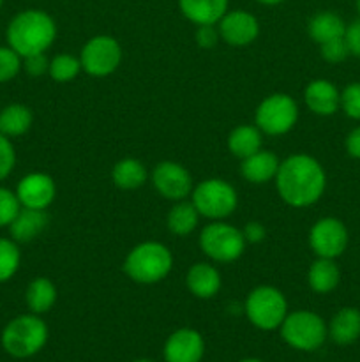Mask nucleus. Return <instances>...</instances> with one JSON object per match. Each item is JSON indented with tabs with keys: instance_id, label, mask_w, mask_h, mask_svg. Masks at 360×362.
Segmentation results:
<instances>
[{
	"instance_id": "1",
	"label": "nucleus",
	"mask_w": 360,
	"mask_h": 362,
	"mask_svg": "<svg viewBox=\"0 0 360 362\" xmlns=\"http://www.w3.org/2000/svg\"><path fill=\"white\" fill-rule=\"evenodd\" d=\"M282 202L295 209L314 205L325 193L327 173L321 163L309 154H293L282 159L274 179Z\"/></svg>"
},
{
	"instance_id": "2",
	"label": "nucleus",
	"mask_w": 360,
	"mask_h": 362,
	"mask_svg": "<svg viewBox=\"0 0 360 362\" xmlns=\"http://www.w3.org/2000/svg\"><path fill=\"white\" fill-rule=\"evenodd\" d=\"M55 37V20L48 13L39 9H27L18 13L9 21L6 30L7 46H11L21 59L35 55V53H46Z\"/></svg>"
},
{
	"instance_id": "3",
	"label": "nucleus",
	"mask_w": 360,
	"mask_h": 362,
	"mask_svg": "<svg viewBox=\"0 0 360 362\" xmlns=\"http://www.w3.org/2000/svg\"><path fill=\"white\" fill-rule=\"evenodd\" d=\"M172 269V251L155 240H147L134 246L124 260V272L140 285H155L162 281Z\"/></svg>"
},
{
	"instance_id": "4",
	"label": "nucleus",
	"mask_w": 360,
	"mask_h": 362,
	"mask_svg": "<svg viewBox=\"0 0 360 362\" xmlns=\"http://www.w3.org/2000/svg\"><path fill=\"white\" fill-rule=\"evenodd\" d=\"M48 325L41 315L28 313L13 318L2 331V349L14 359H28L44 349Z\"/></svg>"
},
{
	"instance_id": "5",
	"label": "nucleus",
	"mask_w": 360,
	"mask_h": 362,
	"mask_svg": "<svg viewBox=\"0 0 360 362\" xmlns=\"http://www.w3.org/2000/svg\"><path fill=\"white\" fill-rule=\"evenodd\" d=\"M244 311L251 324L261 331H275L288 315V300L284 293L270 285L251 290L244 303Z\"/></svg>"
},
{
	"instance_id": "6",
	"label": "nucleus",
	"mask_w": 360,
	"mask_h": 362,
	"mask_svg": "<svg viewBox=\"0 0 360 362\" xmlns=\"http://www.w3.org/2000/svg\"><path fill=\"white\" fill-rule=\"evenodd\" d=\"M191 202L201 218H207L210 221H222L235 212L239 205V194L228 180L205 179L194 186Z\"/></svg>"
},
{
	"instance_id": "7",
	"label": "nucleus",
	"mask_w": 360,
	"mask_h": 362,
	"mask_svg": "<svg viewBox=\"0 0 360 362\" xmlns=\"http://www.w3.org/2000/svg\"><path fill=\"white\" fill-rule=\"evenodd\" d=\"M281 336L292 349L300 352H314L321 349L328 338V327L314 311L300 310L286 315L281 324Z\"/></svg>"
},
{
	"instance_id": "8",
	"label": "nucleus",
	"mask_w": 360,
	"mask_h": 362,
	"mask_svg": "<svg viewBox=\"0 0 360 362\" xmlns=\"http://www.w3.org/2000/svg\"><path fill=\"white\" fill-rule=\"evenodd\" d=\"M246 237L242 230L224 221H212L201 230L200 247L205 257L217 264L239 260L246 251Z\"/></svg>"
},
{
	"instance_id": "9",
	"label": "nucleus",
	"mask_w": 360,
	"mask_h": 362,
	"mask_svg": "<svg viewBox=\"0 0 360 362\" xmlns=\"http://www.w3.org/2000/svg\"><path fill=\"white\" fill-rule=\"evenodd\" d=\"M299 120V106L288 94H270L258 105L254 124L268 136H281L289 133Z\"/></svg>"
},
{
	"instance_id": "10",
	"label": "nucleus",
	"mask_w": 360,
	"mask_h": 362,
	"mask_svg": "<svg viewBox=\"0 0 360 362\" xmlns=\"http://www.w3.org/2000/svg\"><path fill=\"white\" fill-rule=\"evenodd\" d=\"M80 62L81 69L90 76H109L122 62V46L112 35H95L85 42Z\"/></svg>"
},
{
	"instance_id": "11",
	"label": "nucleus",
	"mask_w": 360,
	"mask_h": 362,
	"mask_svg": "<svg viewBox=\"0 0 360 362\" xmlns=\"http://www.w3.org/2000/svg\"><path fill=\"white\" fill-rule=\"evenodd\" d=\"M349 243V232L344 223L337 218H321L313 225L309 232V246L320 258L341 257Z\"/></svg>"
},
{
	"instance_id": "12",
	"label": "nucleus",
	"mask_w": 360,
	"mask_h": 362,
	"mask_svg": "<svg viewBox=\"0 0 360 362\" xmlns=\"http://www.w3.org/2000/svg\"><path fill=\"white\" fill-rule=\"evenodd\" d=\"M152 184L162 198L172 202L186 200L194 189L189 170L175 161H161L152 172Z\"/></svg>"
},
{
	"instance_id": "13",
	"label": "nucleus",
	"mask_w": 360,
	"mask_h": 362,
	"mask_svg": "<svg viewBox=\"0 0 360 362\" xmlns=\"http://www.w3.org/2000/svg\"><path fill=\"white\" fill-rule=\"evenodd\" d=\"M16 197L21 207L46 211L56 197V186L53 177L42 172H32L21 177L16 186Z\"/></svg>"
},
{
	"instance_id": "14",
	"label": "nucleus",
	"mask_w": 360,
	"mask_h": 362,
	"mask_svg": "<svg viewBox=\"0 0 360 362\" xmlns=\"http://www.w3.org/2000/svg\"><path fill=\"white\" fill-rule=\"evenodd\" d=\"M219 34L229 46H247L256 41L260 34V23L256 16L247 11H228L217 23Z\"/></svg>"
},
{
	"instance_id": "15",
	"label": "nucleus",
	"mask_w": 360,
	"mask_h": 362,
	"mask_svg": "<svg viewBox=\"0 0 360 362\" xmlns=\"http://www.w3.org/2000/svg\"><path fill=\"white\" fill-rule=\"evenodd\" d=\"M162 356L166 362H201L205 356L203 336L191 327L176 329L166 339Z\"/></svg>"
},
{
	"instance_id": "16",
	"label": "nucleus",
	"mask_w": 360,
	"mask_h": 362,
	"mask_svg": "<svg viewBox=\"0 0 360 362\" xmlns=\"http://www.w3.org/2000/svg\"><path fill=\"white\" fill-rule=\"evenodd\" d=\"M304 101L307 108L320 117H330L341 106V92L332 81L318 78L313 80L304 90Z\"/></svg>"
},
{
	"instance_id": "17",
	"label": "nucleus",
	"mask_w": 360,
	"mask_h": 362,
	"mask_svg": "<svg viewBox=\"0 0 360 362\" xmlns=\"http://www.w3.org/2000/svg\"><path fill=\"white\" fill-rule=\"evenodd\" d=\"M187 290L198 299H212L222 286L221 272L208 262L194 264L186 276Z\"/></svg>"
},
{
	"instance_id": "18",
	"label": "nucleus",
	"mask_w": 360,
	"mask_h": 362,
	"mask_svg": "<svg viewBox=\"0 0 360 362\" xmlns=\"http://www.w3.org/2000/svg\"><path fill=\"white\" fill-rule=\"evenodd\" d=\"M281 161L272 151L260 148L249 158L242 159L240 173L251 184H267L275 179Z\"/></svg>"
},
{
	"instance_id": "19",
	"label": "nucleus",
	"mask_w": 360,
	"mask_h": 362,
	"mask_svg": "<svg viewBox=\"0 0 360 362\" xmlns=\"http://www.w3.org/2000/svg\"><path fill=\"white\" fill-rule=\"evenodd\" d=\"M48 226V214L46 211H37V209L21 207L16 218L13 219L7 228H9L11 239L20 243H32L35 237L41 235Z\"/></svg>"
},
{
	"instance_id": "20",
	"label": "nucleus",
	"mask_w": 360,
	"mask_h": 362,
	"mask_svg": "<svg viewBox=\"0 0 360 362\" xmlns=\"http://www.w3.org/2000/svg\"><path fill=\"white\" fill-rule=\"evenodd\" d=\"M328 327V338L339 346L353 345L360 338V311L356 308H341L332 317Z\"/></svg>"
},
{
	"instance_id": "21",
	"label": "nucleus",
	"mask_w": 360,
	"mask_h": 362,
	"mask_svg": "<svg viewBox=\"0 0 360 362\" xmlns=\"http://www.w3.org/2000/svg\"><path fill=\"white\" fill-rule=\"evenodd\" d=\"M179 6L194 25H217L228 13V0H179Z\"/></svg>"
},
{
	"instance_id": "22",
	"label": "nucleus",
	"mask_w": 360,
	"mask_h": 362,
	"mask_svg": "<svg viewBox=\"0 0 360 362\" xmlns=\"http://www.w3.org/2000/svg\"><path fill=\"white\" fill-rule=\"evenodd\" d=\"M339 281H341V271L332 258L318 257L307 271V283H309L311 290L320 296L334 292L339 286Z\"/></svg>"
},
{
	"instance_id": "23",
	"label": "nucleus",
	"mask_w": 360,
	"mask_h": 362,
	"mask_svg": "<svg viewBox=\"0 0 360 362\" xmlns=\"http://www.w3.org/2000/svg\"><path fill=\"white\" fill-rule=\"evenodd\" d=\"M307 30H309L311 39L316 45H323V42L332 41V39L344 37L346 23L339 14L323 11V13H318L311 18Z\"/></svg>"
},
{
	"instance_id": "24",
	"label": "nucleus",
	"mask_w": 360,
	"mask_h": 362,
	"mask_svg": "<svg viewBox=\"0 0 360 362\" xmlns=\"http://www.w3.org/2000/svg\"><path fill=\"white\" fill-rule=\"evenodd\" d=\"M261 145H263V133L251 124L236 126L228 136L229 152L240 161L260 151Z\"/></svg>"
},
{
	"instance_id": "25",
	"label": "nucleus",
	"mask_w": 360,
	"mask_h": 362,
	"mask_svg": "<svg viewBox=\"0 0 360 362\" xmlns=\"http://www.w3.org/2000/svg\"><path fill=\"white\" fill-rule=\"evenodd\" d=\"M148 179V172L141 161L134 158L120 159L112 170V180L119 189L133 191L143 186Z\"/></svg>"
},
{
	"instance_id": "26",
	"label": "nucleus",
	"mask_w": 360,
	"mask_h": 362,
	"mask_svg": "<svg viewBox=\"0 0 360 362\" xmlns=\"http://www.w3.org/2000/svg\"><path fill=\"white\" fill-rule=\"evenodd\" d=\"M25 303H27L30 313L42 315L48 313L56 303V286L48 278H35L28 283L25 292Z\"/></svg>"
},
{
	"instance_id": "27",
	"label": "nucleus",
	"mask_w": 360,
	"mask_h": 362,
	"mask_svg": "<svg viewBox=\"0 0 360 362\" xmlns=\"http://www.w3.org/2000/svg\"><path fill=\"white\" fill-rule=\"evenodd\" d=\"M200 212L196 211L193 202L180 200L173 204L169 209L168 216H166V226L169 232L176 237H186L194 232V228L200 223Z\"/></svg>"
},
{
	"instance_id": "28",
	"label": "nucleus",
	"mask_w": 360,
	"mask_h": 362,
	"mask_svg": "<svg viewBox=\"0 0 360 362\" xmlns=\"http://www.w3.org/2000/svg\"><path fill=\"white\" fill-rule=\"evenodd\" d=\"M34 122L30 108L20 103L7 105L0 112V133L7 138H16L27 133Z\"/></svg>"
},
{
	"instance_id": "29",
	"label": "nucleus",
	"mask_w": 360,
	"mask_h": 362,
	"mask_svg": "<svg viewBox=\"0 0 360 362\" xmlns=\"http://www.w3.org/2000/svg\"><path fill=\"white\" fill-rule=\"evenodd\" d=\"M80 71H81L80 57L69 55V53H60V55L53 57V59L49 60L48 74L52 76L53 81H56V83H67V81H73L74 78L80 74Z\"/></svg>"
},
{
	"instance_id": "30",
	"label": "nucleus",
	"mask_w": 360,
	"mask_h": 362,
	"mask_svg": "<svg viewBox=\"0 0 360 362\" xmlns=\"http://www.w3.org/2000/svg\"><path fill=\"white\" fill-rule=\"evenodd\" d=\"M21 264V253L18 243L0 237V283H6L18 272Z\"/></svg>"
},
{
	"instance_id": "31",
	"label": "nucleus",
	"mask_w": 360,
	"mask_h": 362,
	"mask_svg": "<svg viewBox=\"0 0 360 362\" xmlns=\"http://www.w3.org/2000/svg\"><path fill=\"white\" fill-rule=\"evenodd\" d=\"M23 69V59L11 46H0V83H7Z\"/></svg>"
},
{
	"instance_id": "32",
	"label": "nucleus",
	"mask_w": 360,
	"mask_h": 362,
	"mask_svg": "<svg viewBox=\"0 0 360 362\" xmlns=\"http://www.w3.org/2000/svg\"><path fill=\"white\" fill-rule=\"evenodd\" d=\"M339 110H342L349 119L360 120V81H353L342 88Z\"/></svg>"
},
{
	"instance_id": "33",
	"label": "nucleus",
	"mask_w": 360,
	"mask_h": 362,
	"mask_svg": "<svg viewBox=\"0 0 360 362\" xmlns=\"http://www.w3.org/2000/svg\"><path fill=\"white\" fill-rule=\"evenodd\" d=\"M21 205L16 193L7 187L0 186V228H6L13 223L16 214L20 212Z\"/></svg>"
},
{
	"instance_id": "34",
	"label": "nucleus",
	"mask_w": 360,
	"mask_h": 362,
	"mask_svg": "<svg viewBox=\"0 0 360 362\" xmlns=\"http://www.w3.org/2000/svg\"><path fill=\"white\" fill-rule=\"evenodd\" d=\"M14 165H16V151L13 141L0 133V182L13 173Z\"/></svg>"
},
{
	"instance_id": "35",
	"label": "nucleus",
	"mask_w": 360,
	"mask_h": 362,
	"mask_svg": "<svg viewBox=\"0 0 360 362\" xmlns=\"http://www.w3.org/2000/svg\"><path fill=\"white\" fill-rule=\"evenodd\" d=\"M320 53L321 57L330 64H339L349 57V49L348 46H346L344 37L332 39V41L320 45Z\"/></svg>"
},
{
	"instance_id": "36",
	"label": "nucleus",
	"mask_w": 360,
	"mask_h": 362,
	"mask_svg": "<svg viewBox=\"0 0 360 362\" xmlns=\"http://www.w3.org/2000/svg\"><path fill=\"white\" fill-rule=\"evenodd\" d=\"M23 69L27 71L30 76H42L48 73L49 69V60L46 53H35V55L25 57L23 59Z\"/></svg>"
},
{
	"instance_id": "37",
	"label": "nucleus",
	"mask_w": 360,
	"mask_h": 362,
	"mask_svg": "<svg viewBox=\"0 0 360 362\" xmlns=\"http://www.w3.org/2000/svg\"><path fill=\"white\" fill-rule=\"evenodd\" d=\"M219 39H221V34H219V28H215V25H198L196 42L201 48H214Z\"/></svg>"
},
{
	"instance_id": "38",
	"label": "nucleus",
	"mask_w": 360,
	"mask_h": 362,
	"mask_svg": "<svg viewBox=\"0 0 360 362\" xmlns=\"http://www.w3.org/2000/svg\"><path fill=\"white\" fill-rule=\"evenodd\" d=\"M344 41L349 49V55L360 59V18L353 21V23L346 25Z\"/></svg>"
},
{
	"instance_id": "39",
	"label": "nucleus",
	"mask_w": 360,
	"mask_h": 362,
	"mask_svg": "<svg viewBox=\"0 0 360 362\" xmlns=\"http://www.w3.org/2000/svg\"><path fill=\"white\" fill-rule=\"evenodd\" d=\"M244 237H246V243L247 244H258L261 243V240L265 239V235H267V230H265V226L261 225V223L258 221H249L246 225V228L242 230Z\"/></svg>"
},
{
	"instance_id": "40",
	"label": "nucleus",
	"mask_w": 360,
	"mask_h": 362,
	"mask_svg": "<svg viewBox=\"0 0 360 362\" xmlns=\"http://www.w3.org/2000/svg\"><path fill=\"white\" fill-rule=\"evenodd\" d=\"M344 147L349 158L360 159V126L353 127V129L346 134Z\"/></svg>"
},
{
	"instance_id": "41",
	"label": "nucleus",
	"mask_w": 360,
	"mask_h": 362,
	"mask_svg": "<svg viewBox=\"0 0 360 362\" xmlns=\"http://www.w3.org/2000/svg\"><path fill=\"white\" fill-rule=\"evenodd\" d=\"M260 4H265V6H277V4L284 2V0H258Z\"/></svg>"
},
{
	"instance_id": "42",
	"label": "nucleus",
	"mask_w": 360,
	"mask_h": 362,
	"mask_svg": "<svg viewBox=\"0 0 360 362\" xmlns=\"http://www.w3.org/2000/svg\"><path fill=\"white\" fill-rule=\"evenodd\" d=\"M239 362H263V361H260V359H242V361H239Z\"/></svg>"
},
{
	"instance_id": "43",
	"label": "nucleus",
	"mask_w": 360,
	"mask_h": 362,
	"mask_svg": "<svg viewBox=\"0 0 360 362\" xmlns=\"http://www.w3.org/2000/svg\"><path fill=\"white\" fill-rule=\"evenodd\" d=\"M133 362H154V361H150V359H136V361H133Z\"/></svg>"
},
{
	"instance_id": "44",
	"label": "nucleus",
	"mask_w": 360,
	"mask_h": 362,
	"mask_svg": "<svg viewBox=\"0 0 360 362\" xmlns=\"http://www.w3.org/2000/svg\"><path fill=\"white\" fill-rule=\"evenodd\" d=\"M356 9H359V16H360V0H356Z\"/></svg>"
},
{
	"instance_id": "45",
	"label": "nucleus",
	"mask_w": 360,
	"mask_h": 362,
	"mask_svg": "<svg viewBox=\"0 0 360 362\" xmlns=\"http://www.w3.org/2000/svg\"><path fill=\"white\" fill-rule=\"evenodd\" d=\"M2 4H4V0H0V7H2Z\"/></svg>"
}]
</instances>
